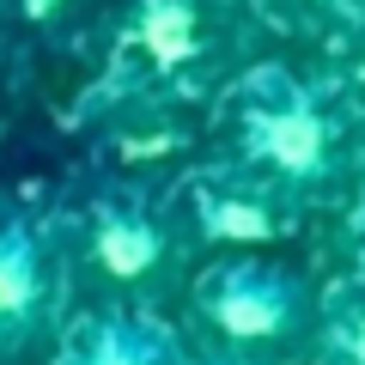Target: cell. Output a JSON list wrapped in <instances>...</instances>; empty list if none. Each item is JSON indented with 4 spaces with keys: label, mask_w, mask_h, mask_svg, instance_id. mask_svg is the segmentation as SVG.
Here are the masks:
<instances>
[{
    "label": "cell",
    "mask_w": 365,
    "mask_h": 365,
    "mask_svg": "<svg viewBox=\"0 0 365 365\" xmlns=\"http://www.w3.org/2000/svg\"><path fill=\"white\" fill-rule=\"evenodd\" d=\"M140 43L153 61H182V55L195 49V19H189V6H177V0H153L140 19Z\"/></svg>",
    "instance_id": "8992f818"
},
{
    "label": "cell",
    "mask_w": 365,
    "mask_h": 365,
    "mask_svg": "<svg viewBox=\"0 0 365 365\" xmlns=\"http://www.w3.org/2000/svg\"><path fill=\"white\" fill-rule=\"evenodd\" d=\"M353 353H359V359H365V329H359V335H353Z\"/></svg>",
    "instance_id": "52a82bcc"
},
{
    "label": "cell",
    "mask_w": 365,
    "mask_h": 365,
    "mask_svg": "<svg viewBox=\"0 0 365 365\" xmlns=\"http://www.w3.org/2000/svg\"><path fill=\"white\" fill-rule=\"evenodd\" d=\"M73 262L98 268L110 287H134L165 262V232L158 220L140 207V201L116 195V201H98L79 225V244H73Z\"/></svg>",
    "instance_id": "7a4b0ae2"
},
{
    "label": "cell",
    "mask_w": 365,
    "mask_h": 365,
    "mask_svg": "<svg viewBox=\"0 0 365 365\" xmlns=\"http://www.w3.org/2000/svg\"><path fill=\"white\" fill-rule=\"evenodd\" d=\"M73 268V237L61 225L25 201H0V365L61 341Z\"/></svg>",
    "instance_id": "6da1fadb"
},
{
    "label": "cell",
    "mask_w": 365,
    "mask_h": 365,
    "mask_svg": "<svg viewBox=\"0 0 365 365\" xmlns=\"http://www.w3.org/2000/svg\"><path fill=\"white\" fill-rule=\"evenodd\" d=\"M49 365H177V347H170V335L158 323H146L140 311L104 304V311L67 317Z\"/></svg>",
    "instance_id": "3957f363"
},
{
    "label": "cell",
    "mask_w": 365,
    "mask_h": 365,
    "mask_svg": "<svg viewBox=\"0 0 365 365\" xmlns=\"http://www.w3.org/2000/svg\"><path fill=\"white\" fill-rule=\"evenodd\" d=\"M250 153L268 158L274 170H287V177H311L329 153V128L311 104L299 98H280V104H256L250 110Z\"/></svg>",
    "instance_id": "5b68a950"
},
{
    "label": "cell",
    "mask_w": 365,
    "mask_h": 365,
    "mask_svg": "<svg viewBox=\"0 0 365 365\" xmlns=\"http://www.w3.org/2000/svg\"><path fill=\"white\" fill-rule=\"evenodd\" d=\"M201 311L225 329L232 341H268L287 329L292 317V292L262 268H225L220 280H207L201 292Z\"/></svg>",
    "instance_id": "277c9868"
}]
</instances>
